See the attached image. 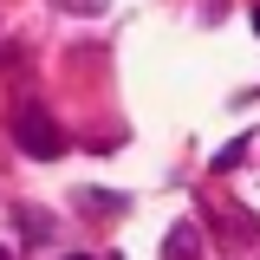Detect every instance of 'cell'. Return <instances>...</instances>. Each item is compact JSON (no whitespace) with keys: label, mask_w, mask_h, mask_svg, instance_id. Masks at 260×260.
<instances>
[{"label":"cell","mask_w":260,"mask_h":260,"mask_svg":"<svg viewBox=\"0 0 260 260\" xmlns=\"http://www.w3.org/2000/svg\"><path fill=\"white\" fill-rule=\"evenodd\" d=\"M13 143L26 150L32 162H52V156H65V130L39 111V104H20L13 111Z\"/></svg>","instance_id":"6da1fadb"},{"label":"cell","mask_w":260,"mask_h":260,"mask_svg":"<svg viewBox=\"0 0 260 260\" xmlns=\"http://www.w3.org/2000/svg\"><path fill=\"white\" fill-rule=\"evenodd\" d=\"M65 260H85V254H65Z\"/></svg>","instance_id":"277c9868"},{"label":"cell","mask_w":260,"mask_h":260,"mask_svg":"<svg viewBox=\"0 0 260 260\" xmlns=\"http://www.w3.org/2000/svg\"><path fill=\"white\" fill-rule=\"evenodd\" d=\"M254 32H260V7H254Z\"/></svg>","instance_id":"3957f363"},{"label":"cell","mask_w":260,"mask_h":260,"mask_svg":"<svg viewBox=\"0 0 260 260\" xmlns=\"http://www.w3.org/2000/svg\"><path fill=\"white\" fill-rule=\"evenodd\" d=\"M162 260H202V234H195V221H176V228H169Z\"/></svg>","instance_id":"7a4b0ae2"}]
</instances>
